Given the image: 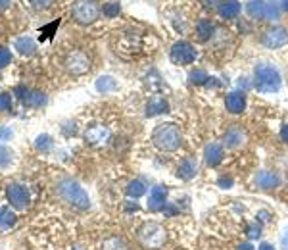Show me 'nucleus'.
Segmentation results:
<instances>
[{
  "label": "nucleus",
  "mask_w": 288,
  "mask_h": 250,
  "mask_svg": "<svg viewBox=\"0 0 288 250\" xmlns=\"http://www.w3.org/2000/svg\"><path fill=\"white\" fill-rule=\"evenodd\" d=\"M56 192H58V196H60L66 204H70V206H75V208H79V210H88V208H90V198H88V194H86L85 189H83L77 181H73V179H62V181L58 183Z\"/></svg>",
  "instance_id": "f257e3e1"
},
{
  "label": "nucleus",
  "mask_w": 288,
  "mask_h": 250,
  "mask_svg": "<svg viewBox=\"0 0 288 250\" xmlns=\"http://www.w3.org/2000/svg\"><path fill=\"white\" fill-rule=\"evenodd\" d=\"M152 143L161 152H175L183 143V135L175 123H161L152 133Z\"/></svg>",
  "instance_id": "f03ea898"
},
{
  "label": "nucleus",
  "mask_w": 288,
  "mask_h": 250,
  "mask_svg": "<svg viewBox=\"0 0 288 250\" xmlns=\"http://www.w3.org/2000/svg\"><path fill=\"white\" fill-rule=\"evenodd\" d=\"M137 237H139V243L143 245L144 249L148 250H158L165 245L167 241V231L161 223H156V221H146L139 227L137 231Z\"/></svg>",
  "instance_id": "7ed1b4c3"
},
{
  "label": "nucleus",
  "mask_w": 288,
  "mask_h": 250,
  "mask_svg": "<svg viewBox=\"0 0 288 250\" xmlns=\"http://www.w3.org/2000/svg\"><path fill=\"white\" fill-rule=\"evenodd\" d=\"M254 87L259 92H277L281 88V74L271 64H258L254 70Z\"/></svg>",
  "instance_id": "20e7f679"
},
{
  "label": "nucleus",
  "mask_w": 288,
  "mask_h": 250,
  "mask_svg": "<svg viewBox=\"0 0 288 250\" xmlns=\"http://www.w3.org/2000/svg\"><path fill=\"white\" fill-rule=\"evenodd\" d=\"M100 14V6L98 0H75L72 8L73 19L81 25H88L92 21H96V17Z\"/></svg>",
  "instance_id": "39448f33"
},
{
  "label": "nucleus",
  "mask_w": 288,
  "mask_h": 250,
  "mask_svg": "<svg viewBox=\"0 0 288 250\" xmlns=\"http://www.w3.org/2000/svg\"><path fill=\"white\" fill-rule=\"evenodd\" d=\"M6 196H8V202L15 208V210H25L31 202V194L25 185H19V183H10L8 189H6Z\"/></svg>",
  "instance_id": "423d86ee"
},
{
  "label": "nucleus",
  "mask_w": 288,
  "mask_h": 250,
  "mask_svg": "<svg viewBox=\"0 0 288 250\" xmlns=\"http://www.w3.org/2000/svg\"><path fill=\"white\" fill-rule=\"evenodd\" d=\"M196 60V48L187 41H179L171 48V62L177 66H188Z\"/></svg>",
  "instance_id": "0eeeda50"
},
{
  "label": "nucleus",
  "mask_w": 288,
  "mask_h": 250,
  "mask_svg": "<svg viewBox=\"0 0 288 250\" xmlns=\"http://www.w3.org/2000/svg\"><path fill=\"white\" fill-rule=\"evenodd\" d=\"M66 70L72 75H83L90 70V58L83 50H73L66 58Z\"/></svg>",
  "instance_id": "6e6552de"
},
{
  "label": "nucleus",
  "mask_w": 288,
  "mask_h": 250,
  "mask_svg": "<svg viewBox=\"0 0 288 250\" xmlns=\"http://www.w3.org/2000/svg\"><path fill=\"white\" fill-rule=\"evenodd\" d=\"M261 44L267 48H281L288 44V29L285 27H271L261 35Z\"/></svg>",
  "instance_id": "1a4fd4ad"
},
{
  "label": "nucleus",
  "mask_w": 288,
  "mask_h": 250,
  "mask_svg": "<svg viewBox=\"0 0 288 250\" xmlns=\"http://www.w3.org/2000/svg\"><path fill=\"white\" fill-rule=\"evenodd\" d=\"M254 181H256V185H258L261 191H273V189H277V187L281 185V177H279V173L269 171V169H261V171H258L256 177H254Z\"/></svg>",
  "instance_id": "9d476101"
},
{
  "label": "nucleus",
  "mask_w": 288,
  "mask_h": 250,
  "mask_svg": "<svg viewBox=\"0 0 288 250\" xmlns=\"http://www.w3.org/2000/svg\"><path fill=\"white\" fill-rule=\"evenodd\" d=\"M86 143L94 145V147H100V145H106L110 141V129L104 127V125H92L88 127L85 133Z\"/></svg>",
  "instance_id": "9b49d317"
},
{
  "label": "nucleus",
  "mask_w": 288,
  "mask_h": 250,
  "mask_svg": "<svg viewBox=\"0 0 288 250\" xmlns=\"http://www.w3.org/2000/svg\"><path fill=\"white\" fill-rule=\"evenodd\" d=\"M167 204V189L165 187H154L150 191V198H148V210L150 212H159Z\"/></svg>",
  "instance_id": "f8f14e48"
},
{
  "label": "nucleus",
  "mask_w": 288,
  "mask_h": 250,
  "mask_svg": "<svg viewBox=\"0 0 288 250\" xmlns=\"http://www.w3.org/2000/svg\"><path fill=\"white\" fill-rule=\"evenodd\" d=\"M225 106L230 114H242L246 110V96L244 92L240 90H234V92H229L227 98H225Z\"/></svg>",
  "instance_id": "ddd939ff"
},
{
  "label": "nucleus",
  "mask_w": 288,
  "mask_h": 250,
  "mask_svg": "<svg viewBox=\"0 0 288 250\" xmlns=\"http://www.w3.org/2000/svg\"><path fill=\"white\" fill-rule=\"evenodd\" d=\"M204 156H206V164L208 166L216 167V166H219V164L223 162L225 150H223V147L219 143H210V145H206V148H204Z\"/></svg>",
  "instance_id": "4468645a"
},
{
  "label": "nucleus",
  "mask_w": 288,
  "mask_h": 250,
  "mask_svg": "<svg viewBox=\"0 0 288 250\" xmlns=\"http://www.w3.org/2000/svg\"><path fill=\"white\" fill-rule=\"evenodd\" d=\"M223 143H225V147L227 148H238L242 147L246 143V133L240 129V127H230L229 131L225 133V137H223Z\"/></svg>",
  "instance_id": "2eb2a0df"
},
{
  "label": "nucleus",
  "mask_w": 288,
  "mask_h": 250,
  "mask_svg": "<svg viewBox=\"0 0 288 250\" xmlns=\"http://www.w3.org/2000/svg\"><path fill=\"white\" fill-rule=\"evenodd\" d=\"M163 112H169V102L161 96H152L150 102L146 104V116L148 118H154V116H159Z\"/></svg>",
  "instance_id": "dca6fc26"
},
{
  "label": "nucleus",
  "mask_w": 288,
  "mask_h": 250,
  "mask_svg": "<svg viewBox=\"0 0 288 250\" xmlns=\"http://www.w3.org/2000/svg\"><path fill=\"white\" fill-rule=\"evenodd\" d=\"M198 173V162L194 158H185L183 162L179 164V169H177V175L185 181H190L192 177H196Z\"/></svg>",
  "instance_id": "f3484780"
},
{
  "label": "nucleus",
  "mask_w": 288,
  "mask_h": 250,
  "mask_svg": "<svg viewBox=\"0 0 288 250\" xmlns=\"http://www.w3.org/2000/svg\"><path fill=\"white\" fill-rule=\"evenodd\" d=\"M240 10H242V6H240L238 0H223L219 4V14H221V17H225V19L236 17V15L240 14Z\"/></svg>",
  "instance_id": "a211bd4d"
},
{
  "label": "nucleus",
  "mask_w": 288,
  "mask_h": 250,
  "mask_svg": "<svg viewBox=\"0 0 288 250\" xmlns=\"http://www.w3.org/2000/svg\"><path fill=\"white\" fill-rule=\"evenodd\" d=\"M21 100L29 108H41V106L46 104V96H44L43 92H39V90H27Z\"/></svg>",
  "instance_id": "6ab92c4d"
},
{
  "label": "nucleus",
  "mask_w": 288,
  "mask_h": 250,
  "mask_svg": "<svg viewBox=\"0 0 288 250\" xmlns=\"http://www.w3.org/2000/svg\"><path fill=\"white\" fill-rule=\"evenodd\" d=\"M15 48H17V52L23 54V56H33L35 50H37V44H35V41H33L31 37H19V39L15 41Z\"/></svg>",
  "instance_id": "aec40b11"
},
{
  "label": "nucleus",
  "mask_w": 288,
  "mask_h": 250,
  "mask_svg": "<svg viewBox=\"0 0 288 250\" xmlns=\"http://www.w3.org/2000/svg\"><path fill=\"white\" fill-rule=\"evenodd\" d=\"M246 12L254 19H265V2L263 0H252L246 6Z\"/></svg>",
  "instance_id": "412c9836"
},
{
  "label": "nucleus",
  "mask_w": 288,
  "mask_h": 250,
  "mask_svg": "<svg viewBox=\"0 0 288 250\" xmlns=\"http://www.w3.org/2000/svg\"><path fill=\"white\" fill-rule=\"evenodd\" d=\"M102 250H129V245L121 237H108L102 243Z\"/></svg>",
  "instance_id": "4be33fe9"
},
{
  "label": "nucleus",
  "mask_w": 288,
  "mask_h": 250,
  "mask_svg": "<svg viewBox=\"0 0 288 250\" xmlns=\"http://www.w3.org/2000/svg\"><path fill=\"white\" fill-rule=\"evenodd\" d=\"M117 88V81H115L112 75H102V77H98L96 79V90L98 92H112V90H115Z\"/></svg>",
  "instance_id": "5701e85b"
},
{
  "label": "nucleus",
  "mask_w": 288,
  "mask_h": 250,
  "mask_svg": "<svg viewBox=\"0 0 288 250\" xmlns=\"http://www.w3.org/2000/svg\"><path fill=\"white\" fill-rule=\"evenodd\" d=\"M15 225V214L8 206H0V229H10Z\"/></svg>",
  "instance_id": "b1692460"
},
{
  "label": "nucleus",
  "mask_w": 288,
  "mask_h": 250,
  "mask_svg": "<svg viewBox=\"0 0 288 250\" xmlns=\"http://www.w3.org/2000/svg\"><path fill=\"white\" fill-rule=\"evenodd\" d=\"M125 192H127V196H131V198H141L143 194H146V185H144L143 181L135 179V181H131L129 185H127Z\"/></svg>",
  "instance_id": "393cba45"
},
{
  "label": "nucleus",
  "mask_w": 288,
  "mask_h": 250,
  "mask_svg": "<svg viewBox=\"0 0 288 250\" xmlns=\"http://www.w3.org/2000/svg\"><path fill=\"white\" fill-rule=\"evenodd\" d=\"M196 31H198V39L200 41H208L214 35V23L208 21V19H202V21H198V25H196Z\"/></svg>",
  "instance_id": "a878e982"
},
{
  "label": "nucleus",
  "mask_w": 288,
  "mask_h": 250,
  "mask_svg": "<svg viewBox=\"0 0 288 250\" xmlns=\"http://www.w3.org/2000/svg\"><path fill=\"white\" fill-rule=\"evenodd\" d=\"M188 79H190V83H192V85H206V83H208V79H212V77L206 74L204 70H194V72H190Z\"/></svg>",
  "instance_id": "bb28decb"
},
{
  "label": "nucleus",
  "mask_w": 288,
  "mask_h": 250,
  "mask_svg": "<svg viewBox=\"0 0 288 250\" xmlns=\"http://www.w3.org/2000/svg\"><path fill=\"white\" fill-rule=\"evenodd\" d=\"M12 156H14V152L6 147V145L0 143V167L10 166V164H12Z\"/></svg>",
  "instance_id": "cd10ccee"
},
{
  "label": "nucleus",
  "mask_w": 288,
  "mask_h": 250,
  "mask_svg": "<svg viewBox=\"0 0 288 250\" xmlns=\"http://www.w3.org/2000/svg\"><path fill=\"white\" fill-rule=\"evenodd\" d=\"M104 15L106 17H115V15H119L121 12V6H119V2H108V4H104Z\"/></svg>",
  "instance_id": "c85d7f7f"
},
{
  "label": "nucleus",
  "mask_w": 288,
  "mask_h": 250,
  "mask_svg": "<svg viewBox=\"0 0 288 250\" xmlns=\"http://www.w3.org/2000/svg\"><path fill=\"white\" fill-rule=\"evenodd\" d=\"M281 10L275 2H265V19H279Z\"/></svg>",
  "instance_id": "c756f323"
},
{
  "label": "nucleus",
  "mask_w": 288,
  "mask_h": 250,
  "mask_svg": "<svg viewBox=\"0 0 288 250\" xmlns=\"http://www.w3.org/2000/svg\"><path fill=\"white\" fill-rule=\"evenodd\" d=\"M35 147L39 148V150H50L52 148V137H48V135H41V137H37V143H35Z\"/></svg>",
  "instance_id": "7c9ffc66"
},
{
  "label": "nucleus",
  "mask_w": 288,
  "mask_h": 250,
  "mask_svg": "<svg viewBox=\"0 0 288 250\" xmlns=\"http://www.w3.org/2000/svg\"><path fill=\"white\" fill-rule=\"evenodd\" d=\"M246 235L250 237V239H259V237H261V225H259L258 221L250 223V225L246 227Z\"/></svg>",
  "instance_id": "2f4dec72"
},
{
  "label": "nucleus",
  "mask_w": 288,
  "mask_h": 250,
  "mask_svg": "<svg viewBox=\"0 0 288 250\" xmlns=\"http://www.w3.org/2000/svg\"><path fill=\"white\" fill-rule=\"evenodd\" d=\"M10 62H12V52H10L8 48L0 46V70H2V68H6Z\"/></svg>",
  "instance_id": "473e14b6"
},
{
  "label": "nucleus",
  "mask_w": 288,
  "mask_h": 250,
  "mask_svg": "<svg viewBox=\"0 0 288 250\" xmlns=\"http://www.w3.org/2000/svg\"><path fill=\"white\" fill-rule=\"evenodd\" d=\"M0 110H12V96L8 92L0 94Z\"/></svg>",
  "instance_id": "72a5a7b5"
},
{
  "label": "nucleus",
  "mask_w": 288,
  "mask_h": 250,
  "mask_svg": "<svg viewBox=\"0 0 288 250\" xmlns=\"http://www.w3.org/2000/svg\"><path fill=\"white\" fill-rule=\"evenodd\" d=\"M52 2H54V0H31L33 8H37V10H44V8H48Z\"/></svg>",
  "instance_id": "f704fd0d"
},
{
  "label": "nucleus",
  "mask_w": 288,
  "mask_h": 250,
  "mask_svg": "<svg viewBox=\"0 0 288 250\" xmlns=\"http://www.w3.org/2000/svg\"><path fill=\"white\" fill-rule=\"evenodd\" d=\"M0 139H2V141H8V139H12V129H8V127H2V129H0Z\"/></svg>",
  "instance_id": "c9c22d12"
},
{
  "label": "nucleus",
  "mask_w": 288,
  "mask_h": 250,
  "mask_svg": "<svg viewBox=\"0 0 288 250\" xmlns=\"http://www.w3.org/2000/svg\"><path fill=\"white\" fill-rule=\"evenodd\" d=\"M219 185H221L223 189H230V187H232V179H230V177H221V179H219Z\"/></svg>",
  "instance_id": "e433bc0d"
},
{
  "label": "nucleus",
  "mask_w": 288,
  "mask_h": 250,
  "mask_svg": "<svg viewBox=\"0 0 288 250\" xmlns=\"http://www.w3.org/2000/svg\"><path fill=\"white\" fill-rule=\"evenodd\" d=\"M271 218H273V216H271L269 212H265V210H261V212H258V220H259V221H269V220H271Z\"/></svg>",
  "instance_id": "4c0bfd02"
},
{
  "label": "nucleus",
  "mask_w": 288,
  "mask_h": 250,
  "mask_svg": "<svg viewBox=\"0 0 288 250\" xmlns=\"http://www.w3.org/2000/svg\"><path fill=\"white\" fill-rule=\"evenodd\" d=\"M281 247H283V250H288V229L281 237Z\"/></svg>",
  "instance_id": "58836bf2"
},
{
  "label": "nucleus",
  "mask_w": 288,
  "mask_h": 250,
  "mask_svg": "<svg viewBox=\"0 0 288 250\" xmlns=\"http://www.w3.org/2000/svg\"><path fill=\"white\" fill-rule=\"evenodd\" d=\"M281 139H283V141H285V143L288 145V125H285V127H283V131H281Z\"/></svg>",
  "instance_id": "ea45409f"
},
{
  "label": "nucleus",
  "mask_w": 288,
  "mask_h": 250,
  "mask_svg": "<svg viewBox=\"0 0 288 250\" xmlns=\"http://www.w3.org/2000/svg\"><path fill=\"white\" fill-rule=\"evenodd\" d=\"M236 250H254V247L250 245V243H242V245H238Z\"/></svg>",
  "instance_id": "a19ab883"
},
{
  "label": "nucleus",
  "mask_w": 288,
  "mask_h": 250,
  "mask_svg": "<svg viewBox=\"0 0 288 250\" xmlns=\"http://www.w3.org/2000/svg\"><path fill=\"white\" fill-rule=\"evenodd\" d=\"M258 250H275V247L273 245H269V243H261Z\"/></svg>",
  "instance_id": "79ce46f5"
},
{
  "label": "nucleus",
  "mask_w": 288,
  "mask_h": 250,
  "mask_svg": "<svg viewBox=\"0 0 288 250\" xmlns=\"http://www.w3.org/2000/svg\"><path fill=\"white\" fill-rule=\"evenodd\" d=\"M10 4V0H0V8H6Z\"/></svg>",
  "instance_id": "37998d69"
},
{
  "label": "nucleus",
  "mask_w": 288,
  "mask_h": 250,
  "mask_svg": "<svg viewBox=\"0 0 288 250\" xmlns=\"http://www.w3.org/2000/svg\"><path fill=\"white\" fill-rule=\"evenodd\" d=\"M283 10L288 12V0H283Z\"/></svg>",
  "instance_id": "c03bdc74"
},
{
  "label": "nucleus",
  "mask_w": 288,
  "mask_h": 250,
  "mask_svg": "<svg viewBox=\"0 0 288 250\" xmlns=\"http://www.w3.org/2000/svg\"><path fill=\"white\" fill-rule=\"evenodd\" d=\"M73 250H77V249H73Z\"/></svg>",
  "instance_id": "a18cd8bd"
}]
</instances>
